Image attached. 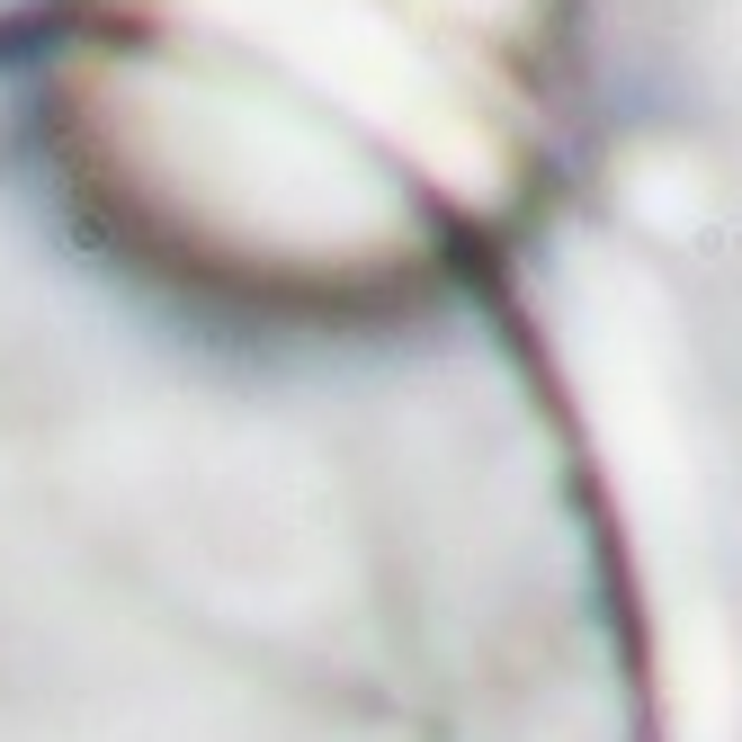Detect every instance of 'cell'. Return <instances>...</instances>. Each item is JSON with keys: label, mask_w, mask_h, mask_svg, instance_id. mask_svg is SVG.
<instances>
[{"label": "cell", "mask_w": 742, "mask_h": 742, "mask_svg": "<svg viewBox=\"0 0 742 742\" xmlns=\"http://www.w3.org/2000/svg\"><path fill=\"white\" fill-rule=\"evenodd\" d=\"M63 162L153 269L358 314L492 251L546 162L537 0H81Z\"/></svg>", "instance_id": "1"}]
</instances>
